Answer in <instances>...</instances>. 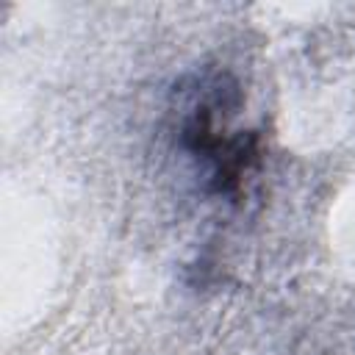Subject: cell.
Returning a JSON list of instances; mask_svg holds the SVG:
<instances>
[{"label": "cell", "instance_id": "1", "mask_svg": "<svg viewBox=\"0 0 355 355\" xmlns=\"http://www.w3.org/2000/svg\"><path fill=\"white\" fill-rule=\"evenodd\" d=\"M236 86L225 78L205 80L180 114V144L202 161L214 189L236 191L255 158V136L233 128Z\"/></svg>", "mask_w": 355, "mask_h": 355}]
</instances>
